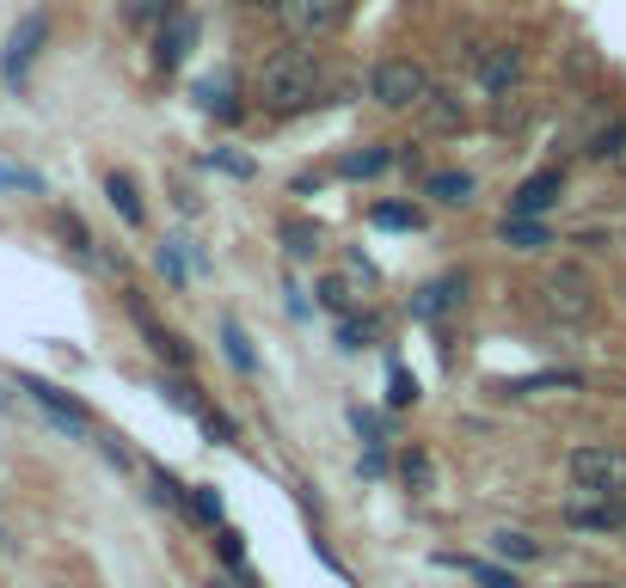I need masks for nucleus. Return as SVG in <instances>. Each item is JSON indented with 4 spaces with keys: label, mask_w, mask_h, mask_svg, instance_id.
Segmentation results:
<instances>
[{
    "label": "nucleus",
    "mask_w": 626,
    "mask_h": 588,
    "mask_svg": "<svg viewBox=\"0 0 626 588\" xmlns=\"http://www.w3.org/2000/svg\"><path fill=\"white\" fill-rule=\"evenodd\" d=\"M326 68H320V56L313 49H270L265 68H258V105L277 110V117H289V110H308V105H326Z\"/></svg>",
    "instance_id": "f257e3e1"
},
{
    "label": "nucleus",
    "mask_w": 626,
    "mask_h": 588,
    "mask_svg": "<svg viewBox=\"0 0 626 588\" xmlns=\"http://www.w3.org/2000/svg\"><path fill=\"white\" fill-rule=\"evenodd\" d=\"M565 472L578 491H608L626 496V448H608V442H583V448L565 454Z\"/></svg>",
    "instance_id": "f03ea898"
},
{
    "label": "nucleus",
    "mask_w": 626,
    "mask_h": 588,
    "mask_svg": "<svg viewBox=\"0 0 626 588\" xmlns=\"http://www.w3.org/2000/svg\"><path fill=\"white\" fill-rule=\"evenodd\" d=\"M424 93H430V74H424L418 62H406V56H387V62H375V74H369V98L387 105V110L424 105Z\"/></svg>",
    "instance_id": "7ed1b4c3"
},
{
    "label": "nucleus",
    "mask_w": 626,
    "mask_h": 588,
    "mask_svg": "<svg viewBox=\"0 0 626 588\" xmlns=\"http://www.w3.org/2000/svg\"><path fill=\"white\" fill-rule=\"evenodd\" d=\"M541 307H547L553 319H565V326H578V319L595 313V282L583 277V270H553V277L541 282Z\"/></svg>",
    "instance_id": "20e7f679"
},
{
    "label": "nucleus",
    "mask_w": 626,
    "mask_h": 588,
    "mask_svg": "<svg viewBox=\"0 0 626 588\" xmlns=\"http://www.w3.org/2000/svg\"><path fill=\"white\" fill-rule=\"evenodd\" d=\"M565 521L583 527V533H626V496L608 491H578L565 503Z\"/></svg>",
    "instance_id": "39448f33"
},
{
    "label": "nucleus",
    "mask_w": 626,
    "mask_h": 588,
    "mask_svg": "<svg viewBox=\"0 0 626 588\" xmlns=\"http://www.w3.org/2000/svg\"><path fill=\"white\" fill-rule=\"evenodd\" d=\"M44 37H49V19H44V13H25V19L13 25V37H7V56H0V74H7V86H25V74H32Z\"/></svg>",
    "instance_id": "423d86ee"
},
{
    "label": "nucleus",
    "mask_w": 626,
    "mask_h": 588,
    "mask_svg": "<svg viewBox=\"0 0 626 588\" xmlns=\"http://www.w3.org/2000/svg\"><path fill=\"white\" fill-rule=\"evenodd\" d=\"M190 44H197V19H190V7H173V13L154 25V68H160V74L185 68Z\"/></svg>",
    "instance_id": "0eeeda50"
},
{
    "label": "nucleus",
    "mask_w": 626,
    "mask_h": 588,
    "mask_svg": "<svg viewBox=\"0 0 626 588\" xmlns=\"http://www.w3.org/2000/svg\"><path fill=\"white\" fill-rule=\"evenodd\" d=\"M277 13L295 37H326L345 25V0H277Z\"/></svg>",
    "instance_id": "6e6552de"
},
{
    "label": "nucleus",
    "mask_w": 626,
    "mask_h": 588,
    "mask_svg": "<svg viewBox=\"0 0 626 588\" xmlns=\"http://www.w3.org/2000/svg\"><path fill=\"white\" fill-rule=\"evenodd\" d=\"M473 80H479V93H486V98H510V86L522 80V49L517 44L486 49V56L473 62Z\"/></svg>",
    "instance_id": "1a4fd4ad"
},
{
    "label": "nucleus",
    "mask_w": 626,
    "mask_h": 588,
    "mask_svg": "<svg viewBox=\"0 0 626 588\" xmlns=\"http://www.w3.org/2000/svg\"><path fill=\"white\" fill-rule=\"evenodd\" d=\"M25 392H32V404L44 411L49 423H56V430H68V435H93V418H86V411H80V404L68 399V392L49 387V380H25Z\"/></svg>",
    "instance_id": "9d476101"
},
{
    "label": "nucleus",
    "mask_w": 626,
    "mask_h": 588,
    "mask_svg": "<svg viewBox=\"0 0 626 588\" xmlns=\"http://www.w3.org/2000/svg\"><path fill=\"white\" fill-rule=\"evenodd\" d=\"M559 190H565V172H559V166L534 172V178H522V185H517V197H510V215H547L553 202H559Z\"/></svg>",
    "instance_id": "9b49d317"
},
{
    "label": "nucleus",
    "mask_w": 626,
    "mask_h": 588,
    "mask_svg": "<svg viewBox=\"0 0 626 588\" xmlns=\"http://www.w3.org/2000/svg\"><path fill=\"white\" fill-rule=\"evenodd\" d=\"M461 301H467V277L454 270V277H442V282H424L411 313H418V319H449V313H461Z\"/></svg>",
    "instance_id": "f8f14e48"
},
{
    "label": "nucleus",
    "mask_w": 626,
    "mask_h": 588,
    "mask_svg": "<svg viewBox=\"0 0 626 588\" xmlns=\"http://www.w3.org/2000/svg\"><path fill=\"white\" fill-rule=\"evenodd\" d=\"M129 313H136V326H141V338H148V350H154L166 368H190V343H185V338H173V331L160 326L154 313L141 307V301H129Z\"/></svg>",
    "instance_id": "ddd939ff"
},
{
    "label": "nucleus",
    "mask_w": 626,
    "mask_h": 588,
    "mask_svg": "<svg viewBox=\"0 0 626 588\" xmlns=\"http://www.w3.org/2000/svg\"><path fill=\"white\" fill-rule=\"evenodd\" d=\"M375 338H381V319H375V313H362V307L338 313V350H369Z\"/></svg>",
    "instance_id": "4468645a"
},
{
    "label": "nucleus",
    "mask_w": 626,
    "mask_h": 588,
    "mask_svg": "<svg viewBox=\"0 0 626 588\" xmlns=\"http://www.w3.org/2000/svg\"><path fill=\"white\" fill-rule=\"evenodd\" d=\"M503 246L510 251H541V246H553L547 239V227H541V215H503Z\"/></svg>",
    "instance_id": "2eb2a0df"
},
{
    "label": "nucleus",
    "mask_w": 626,
    "mask_h": 588,
    "mask_svg": "<svg viewBox=\"0 0 626 588\" xmlns=\"http://www.w3.org/2000/svg\"><path fill=\"white\" fill-rule=\"evenodd\" d=\"M197 98H204V110H209V117H221V124H234V117H240V105H234V80H228V74L197 80Z\"/></svg>",
    "instance_id": "dca6fc26"
},
{
    "label": "nucleus",
    "mask_w": 626,
    "mask_h": 588,
    "mask_svg": "<svg viewBox=\"0 0 626 588\" xmlns=\"http://www.w3.org/2000/svg\"><path fill=\"white\" fill-rule=\"evenodd\" d=\"M105 197H111V209H117V215H124L129 227H141V215H148V209H141L136 178H129V172H105Z\"/></svg>",
    "instance_id": "f3484780"
},
{
    "label": "nucleus",
    "mask_w": 626,
    "mask_h": 588,
    "mask_svg": "<svg viewBox=\"0 0 626 588\" xmlns=\"http://www.w3.org/2000/svg\"><path fill=\"white\" fill-rule=\"evenodd\" d=\"M399 479H406L411 496H430V491H437V460H430L424 448H406V454H399Z\"/></svg>",
    "instance_id": "a211bd4d"
},
{
    "label": "nucleus",
    "mask_w": 626,
    "mask_h": 588,
    "mask_svg": "<svg viewBox=\"0 0 626 588\" xmlns=\"http://www.w3.org/2000/svg\"><path fill=\"white\" fill-rule=\"evenodd\" d=\"M424 124H430V129H442V136H454V129L467 124V110L454 105L449 93H424Z\"/></svg>",
    "instance_id": "6ab92c4d"
},
{
    "label": "nucleus",
    "mask_w": 626,
    "mask_h": 588,
    "mask_svg": "<svg viewBox=\"0 0 626 588\" xmlns=\"http://www.w3.org/2000/svg\"><path fill=\"white\" fill-rule=\"evenodd\" d=\"M430 197L449 202V209H467V202H473V178H467V172H430Z\"/></svg>",
    "instance_id": "aec40b11"
},
{
    "label": "nucleus",
    "mask_w": 626,
    "mask_h": 588,
    "mask_svg": "<svg viewBox=\"0 0 626 588\" xmlns=\"http://www.w3.org/2000/svg\"><path fill=\"white\" fill-rule=\"evenodd\" d=\"M369 221H375V227H387V233H418L424 227V215L411 209V202H375V209H369Z\"/></svg>",
    "instance_id": "412c9836"
},
{
    "label": "nucleus",
    "mask_w": 626,
    "mask_h": 588,
    "mask_svg": "<svg viewBox=\"0 0 626 588\" xmlns=\"http://www.w3.org/2000/svg\"><path fill=\"white\" fill-rule=\"evenodd\" d=\"M393 154L387 148H357L350 160H338V178H375V172H387Z\"/></svg>",
    "instance_id": "4be33fe9"
},
{
    "label": "nucleus",
    "mask_w": 626,
    "mask_h": 588,
    "mask_svg": "<svg viewBox=\"0 0 626 588\" xmlns=\"http://www.w3.org/2000/svg\"><path fill=\"white\" fill-rule=\"evenodd\" d=\"M491 552L510 557V564H534V557H541V545H534L529 533H510V527H503V533H491Z\"/></svg>",
    "instance_id": "5701e85b"
},
{
    "label": "nucleus",
    "mask_w": 626,
    "mask_h": 588,
    "mask_svg": "<svg viewBox=\"0 0 626 588\" xmlns=\"http://www.w3.org/2000/svg\"><path fill=\"white\" fill-rule=\"evenodd\" d=\"M173 7H178V0H124V19H129V25H148V32H154L160 19L173 13Z\"/></svg>",
    "instance_id": "b1692460"
},
{
    "label": "nucleus",
    "mask_w": 626,
    "mask_h": 588,
    "mask_svg": "<svg viewBox=\"0 0 626 588\" xmlns=\"http://www.w3.org/2000/svg\"><path fill=\"white\" fill-rule=\"evenodd\" d=\"M221 343H228V362H234L240 374H252V368H258V356H252V343H246V331H240L234 319H228V326H221Z\"/></svg>",
    "instance_id": "393cba45"
},
{
    "label": "nucleus",
    "mask_w": 626,
    "mask_h": 588,
    "mask_svg": "<svg viewBox=\"0 0 626 588\" xmlns=\"http://www.w3.org/2000/svg\"><path fill=\"white\" fill-rule=\"evenodd\" d=\"M547 387H559V392H578L583 380H578V374H534V380H510L503 392H547Z\"/></svg>",
    "instance_id": "a878e982"
},
{
    "label": "nucleus",
    "mask_w": 626,
    "mask_h": 588,
    "mask_svg": "<svg viewBox=\"0 0 626 588\" xmlns=\"http://www.w3.org/2000/svg\"><path fill=\"white\" fill-rule=\"evenodd\" d=\"M185 515H197L204 527H221V491H190V503H185Z\"/></svg>",
    "instance_id": "bb28decb"
},
{
    "label": "nucleus",
    "mask_w": 626,
    "mask_h": 588,
    "mask_svg": "<svg viewBox=\"0 0 626 588\" xmlns=\"http://www.w3.org/2000/svg\"><path fill=\"white\" fill-rule=\"evenodd\" d=\"M320 307H326V313H350V307H357L350 282L345 277H326V282H320Z\"/></svg>",
    "instance_id": "cd10ccee"
},
{
    "label": "nucleus",
    "mask_w": 626,
    "mask_h": 588,
    "mask_svg": "<svg viewBox=\"0 0 626 588\" xmlns=\"http://www.w3.org/2000/svg\"><path fill=\"white\" fill-rule=\"evenodd\" d=\"M282 246L295 251V258H313V251H320V227H313V221H295V227H282Z\"/></svg>",
    "instance_id": "c85d7f7f"
},
{
    "label": "nucleus",
    "mask_w": 626,
    "mask_h": 588,
    "mask_svg": "<svg viewBox=\"0 0 626 588\" xmlns=\"http://www.w3.org/2000/svg\"><path fill=\"white\" fill-rule=\"evenodd\" d=\"M197 418H204V430H209V442H216V448H234V442H240L234 423L221 418V411H197Z\"/></svg>",
    "instance_id": "c756f323"
},
{
    "label": "nucleus",
    "mask_w": 626,
    "mask_h": 588,
    "mask_svg": "<svg viewBox=\"0 0 626 588\" xmlns=\"http://www.w3.org/2000/svg\"><path fill=\"white\" fill-rule=\"evenodd\" d=\"M216 552H221V564H234V571L246 564V540H240V533H221V540H216Z\"/></svg>",
    "instance_id": "7c9ffc66"
},
{
    "label": "nucleus",
    "mask_w": 626,
    "mask_h": 588,
    "mask_svg": "<svg viewBox=\"0 0 626 588\" xmlns=\"http://www.w3.org/2000/svg\"><path fill=\"white\" fill-rule=\"evenodd\" d=\"M387 399L393 404H411V399H418V380H411L406 368H393V392H387Z\"/></svg>",
    "instance_id": "2f4dec72"
},
{
    "label": "nucleus",
    "mask_w": 626,
    "mask_h": 588,
    "mask_svg": "<svg viewBox=\"0 0 626 588\" xmlns=\"http://www.w3.org/2000/svg\"><path fill=\"white\" fill-rule=\"evenodd\" d=\"M350 423H357V435H362V442H369V448H375V442H381V418H369V411H357V418H350Z\"/></svg>",
    "instance_id": "473e14b6"
},
{
    "label": "nucleus",
    "mask_w": 626,
    "mask_h": 588,
    "mask_svg": "<svg viewBox=\"0 0 626 588\" xmlns=\"http://www.w3.org/2000/svg\"><path fill=\"white\" fill-rule=\"evenodd\" d=\"M216 166L234 172V178H252V160H246V154H216Z\"/></svg>",
    "instance_id": "72a5a7b5"
},
{
    "label": "nucleus",
    "mask_w": 626,
    "mask_h": 588,
    "mask_svg": "<svg viewBox=\"0 0 626 588\" xmlns=\"http://www.w3.org/2000/svg\"><path fill=\"white\" fill-rule=\"evenodd\" d=\"M0 185H13V190H37L32 172H19V166H0Z\"/></svg>",
    "instance_id": "f704fd0d"
},
{
    "label": "nucleus",
    "mask_w": 626,
    "mask_h": 588,
    "mask_svg": "<svg viewBox=\"0 0 626 588\" xmlns=\"http://www.w3.org/2000/svg\"><path fill=\"white\" fill-rule=\"evenodd\" d=\"M473 576H479V583H486V588H517V576H510V571H486V564H479V571H473Z\"/></svg>",
    "instance_id": "c9c22d12"
},
{
    "label": "nucleus",
    "mask_w": 626,
    "mask_h": 588,
    "mask_svg": "<svg viewBox=\"0 0 626 588\" xmlns=\"http://www.w3.org/2000/svg\"><path fill=\"white\" fill-rule=\"evenodd\" d=\"M614 172H626V124H614V154H608Z\"/></svg>",
    "instance_id": "e433bc0d"
},
{
    "label": "nucleus",
    "mask_w": 626,
    "mask_h": 588,
    "mask_svg": "<svg viewBox=\"0 0 626 588\" xmlns=\"http://www.w3.org/2000/svg\"><path fill=\"white\" fill-rule=\"evenodd\" d=\"M240 7H252V13H277V0H240Z\"/></svg>",
    "instance_id": "4c0bfd02"
},
{
    "label": "nucleus",
    "mask_w": 626,
    "mask_h": 588,
    "mask_svg": "<svg viewBox=\"0 0 626 588\" xmlns=\"http://www.w3.org/2000/svg\"><path fill=\"white\" fill-rule=\"evenodd\" d=\"M204 588H234V583H221V576H216V583H204Z\"/></svg>",
    "instance_id": "58836bf2"
},
{
    "label": "nucleus",
    "mask_w": 626,
    "mask_h": 588,
    "mask_svg": "<svg viewBox=\"0 0 626 588\" xmlns=\"http://www.w3.org/2000/svg\"><path fill=\"white\" fill-rule=\"evenodd\" d=\"M583 588H602V583H583Z\"/></svg>",
    "instance_id": "ea45409f"
}]
</instances>
